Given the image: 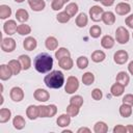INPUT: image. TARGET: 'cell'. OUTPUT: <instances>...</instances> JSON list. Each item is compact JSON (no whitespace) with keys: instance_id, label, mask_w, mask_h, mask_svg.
Instances as JSON below:
<instances>
[{"instance_id":"1","label":"cell","mask_w":133,"mask_h":133,"mask_svg":"<svg viewBox=\"0 0 133 133\" xmlns=\"http://www.w3.org/2000/svg\"><path fill=\"white\" fill-rule=\"evenodd\" d=\"M33 65L38 73L41 74L48 73L53 68V58L48 53H39L38 55L35 56L33 60Z\"/></svg>"},{"instance_id":"2","label":"cell","mask_w":133,"mask_h":133,"mask_svg":"<svg viewBox=\"0 0 133 133\" xmlns=\"http://www.w3.org/2000/svg\"><path fill=\"white\" fill-rule=\"evenodd\" d=\"M44 82H45L46 86L49 88H53V89L60 88L64 84L63 73L61 71H58V70L51 71V72H49L48 75L45 76Z\"/></svg>"},{"instance_id":"3","label":"cell","mask_w":133,"mask_h":133,"mask_svg":"<svg viewBox=\"0 0 133 133\" xmlns=\"http://www.w3.org/2000/svg\"><path fill=\"white\" fill-rule=\"evenodd\" d=\"M129 38H130L129 31L124 26H119V27L116 28V30H115V39L118 44L125 45L129 42Z\"/></svg>"},{"instance_id":"4","label":"cell","mask_w":133,"mask_h":133,"mask_svg":"<svg viewBox=\"0 0 133 133\" xmlns=\"http://www.w3.org/2000/svg\"><path fill=\"white\" fill-rule=\"evenodd\" d=\"M79 88V80L77 77L75 76H70L66 79L65 85H64V90L66 94H74L75 91H77V89Z\"/></svg>"},{"instance_id":"5","label":"cell","mask_w":133,"mask_h":133,"mask_svg":"<svg viewBox=\"0 0 133 133\" xmlns=\"http://www.w3.org/2000/svg\"><path fill=\"white\" fill-rule=\"evenodd\" d=\"M17 47V43L12 37H4L1 42V50L6 52V53H10L12 52Z\"/></svg>"},{"instance_id":"6","label":"cell","mask_w":133,"mask_h":133,"mask_svg":"<svg viewBox=\"0 0 133 133\" xmlns=\"http://www.w3.org/2000/svg\"><path fill=\"white\" fill-rule=\"evenodd\" d=\"M104 12V9L99 5H94L89 8V18L94 22L102 21V15Z\"/></svg>"},{"instance_id":"7","label":"cell","mask_w":133,"mask_h":133,"mask_svg":"<svg viewBox=\"0 0 133 133\" xmlns=\"http://www.w3.org/2000/svg\"><path fill=\"white\" fill-rule=\"evenodd\" d=\"M129 59V54L125 50H118L113 55V60L116 64H125Z\"/></svg>"},{"instance_id":"8","label":"cell","mask_w":133,"mask_h":133,"mask_svg":"<svg viewBox=\"0 0 133 133\" xmlns=\"http://www.w3.org/2000/svg\"><path fill=\"white\" fill-rule=\"evenodd\" d=\"M9 97L14 102H21L24 99V91L21 87L19 86H15L10 89L9 91Z\"/></svg>"},{"instance_id":"9","label":"cell","mask_w":133,"mask_h":133,"mask_svg":"<svg viewBox=\"0 0 133 133\" xmlns=\"http://www.w3.org/2000/svg\"><path fill=\"white\" fill-rule=\"evenodd\" d=\"M131 11V5L129 3H127L126 1L124 2H119L116 4L115 6V12L118 16H126Z\"/></svg>"},{"instance_id":"10","label":"cell","mask_w":133,"mask_h":133,"mask_svg":"<svg viewBox=\"0 0 133 133\" xmlns=\"http://www.w3.org/2000/svg\"><path fill=\"white\" fill-rule=\"evenodd\" d=\"M17 23L15 20H8L3 24V30L7 35H12L17 32Z\"/></svg>"},{"instance_id":"11","label":"cell","mask_w":133,"mask_h":133,"mask_svg":"<svg viewBox=\"0 0 133 133\" xmlns=\"http://www.w3.org/2000/svg\"><path fill=\"white\" fill-rule=\"evenodd\" d=\"M33 97L36 101L38 102H47L50 99V94L43 88H37L35 89V91L33 92Z\"/></svg>"},{"instance_id":"12","label":"cell","mask_w":133,"mask_h":133,"mask_svg":"<svg viewBox=\"0 0 133 133\" xmlns=\"http://www.w3.org/2000/svg\"><path fill=\"white\" fill-rule=\"evenodd\" d=\"M37 46V42L34 37L32 36H27L24 41H23V47L25 50L27 51H33Z\"/></svg>"},{"instance_id":"13","label":"cell","mask_w":133,"mask_h":133,"mask_svg":"<svg viewBox=\"0 0 133 133\" xmlns=\"http://www.w3.org/2000/svg\"><path fill=\"white\" fill-rule=\"evenodd\" d=\"M28 4L33 11H42L46 6L44 0H28Z\"/></svg>"},{"instance_id":"14","label":"cell","mask_w":133,"mask_h":133,"mask_svg":"<svg viewBox=\"0 0 133 133\" xmlns=\"http://www.w3.org/2000/svg\"><path fill=\"white\" fill-rule=\"evenodd\" d=\"M11 76H12V72L9 69L8 64H1L0 65V79L2 81H5V80L10 79Z\"/></svg>"},{"instance_id":"15","label":"cell","mask_w":133,"mask_h":133,"mask_svg":"<svg viewBox=\"0 0 133 133\" xmlns=\"http://www.w3.org/2000/svg\"><path fill=\"white\" fill-rule=\"evenodd\" d=\"M58 64L59 66L62 69V70H65V71H69L73 68L74 65V61L73 59L71 58V56H66V57H63L61 59L58 60Z\"/></svg>"},{"instance_id":"16","label":"cell","mask_w":133,"mask_h":133,"mask_svg":"<svg viewBox=\"0 0 133 133\" xmlns=\"http://www.w3.org/2000/svg\"><path fill=\"white\" fill-rule=\"evenodd\" d=\"M26 115L30 121L36 119L38 116V106L35 105H29L26 109Z\"/></svg>"},{"instance_id":"17","label":"cell","mask_w":133,"mask_h":133,"mask_svg":"<svg viewBox=\"0 0 133 133\" xmlns=\"http://www.w3.org/2000/svg\"><path fill=\"white\" fill-rule=\"evenodd\" d=\"M102 22L105 24V25H113L114 22H115V15L112 12V11H104L103 15H102Z\"/></svg>"},{"instance_id":"18","label":"cell","mask_w":133,"mask_h":133,"mask_svg":"<svg viewBox=\"0 0 133 133\" xmlns=\"http://www.w3.org/2000/svg\"><path fill=\"white\" fill-rule=\"evenodd\" d=\"M114 43H115L114 38L111 35H109V34L104 35L102 37V39H101V46L104 49H111V48H113Z\"/></svg>"},{"instance_id":"19","label":"cell","mask_w":133,"mask_h":133,"mask_svg":"<svg viewBox=\"0 0 133 133\" xmlns=\"http://www.w3.org/2000/svg\"><path fill=\"white\" fill-rule=\"evenodd\" d=\"M125 87H126V86H124L123 84H121V83H118V82H115V83L111 86L110 92H111V95H112L113 97H121V96L124 94V91H125Z\"/></svg>"},{"instance_id":"20","label":"cell","mask_w":133,"mask_h":133,"mask_svg":"<svg viewBox=\"0 0 133 133\" xmlns=\"http://www.w3.org/2000/svg\"><path fill=\"white\" fill-rule=\"evenodd\" d=\"M56 124L58 125V127H61V128H65L68 126H70L71 124V116L66 113V114H61L57 117L56 119Z\"/></svg>"},{"instance_id":"21","label":"cell","mask_w":133,"mask_h":133,"mask_svg":"<svg viewBox=\"0 0 133 133\" xmlns=\"http://www.w3.org/2000/svg\"><path fill=\"white\" fill-rule=\"evenodd\" d=\"M45 46H46V48H47L48 50L54 51V50H56L57 47H58V41H57V38L54 37V36H48V37L46 38V41H45Z\"/></svg>"},{"instance_id":"22","label":"cell","mask_w":133,"mask_h":133,"mask_svg":"<svg viewBox=\"0 0 133 133\" xmlns=\"http://www.w3.org/2000/svg\"><path fill=\"white\" fill-rule=\"evenodd\" d=\"M8 66H9V69L11 70L12 75H19L20 72L22 71V65H21L20 61L17 60V59H11V60H9V61H8Z\"/></svg>"},{"instance_id":"23","label":"cell","mask_w":133,"mask_h":133,"mask_svg":"<svg viewBox=\"0 0 133 133\" xmlns=\"http://www.w3.org/2000/svg\"><path fill=\"white\" fill-rule=\"evenodd\" d=\"M75 23H76L77 27H79V28H83V27H85V26L87 25V23H88V18H87V16H86V14H84V12H80V14L76 17Z\"/></svg>"},{"instance_id":"24","label":"cell","mask_w":133,"mask_h":133,"mask_svg":"<svg viewBox=\"0 0 133 133\" xmlns=\"http://www.w3.org/2000/svg\"><path fill=\"white\" fill-rule=\"evenodd\" d=\"M18 60L20 61V63H21V65H22V70L27 71V70L30 69V66H31V59H30V57H29L28 55L22 54V55L19 56Z\"/></svg>"},{"instance_id":"25","label":"cell","mask_w":133,"mask_h":133,"mask_svg":"<svg viewBox=\"0 0 133 133\" xmlns=\"http://www.w3.org/2000/svg\"><path fill=\"white\" fill-rule=\"evenodd\" d=\"M115 81L118 82V83H121V84H123L124 86H127L129 84L130 77H129V75L126 72L122 71V72H118L117 73V75L115 77Z\"/></svg>"},{"instance_id":"26","label":"cell","mask_w":133,"mask_h":133,"mask_svg":"<svg viewBox=\"0 0 133 133\" xmlns=\"http://www.w3.org/2000/svg\"><path fill=\"white\" fill-rule=\"evenodd\" d=\"M16 19L17 21L21 22V23H24V22H27L28 19H29V14L26 9L24 8H19L17 11H16Z\"/></svg>"},{"instance_id":"27","label":"cell","mask_w":133,"mask_h":133,"mask_svg":"<svg viewBox=\"0 0 133 133\" xmlns=\"http://www.w3.org/2000/svg\"><path fill=\"white\" fill-rule=\"evenodd\" d=\"M12 125H14V128L17 129V130H22L25 125H26V122H25V118L22 116V115H16L12 119Z\"/></svg>"},{"instance_id":"28","label":"cell","mask_w":133,"mask_h":133,"mask_svg":"<svg viewBox=\"0 0 133 133\" xmlns=\"http://www.w3.org/2000/svg\"><path fill=\"white\" fill-rule=\"evenodd\" d=\"M106 58V54L102 51V50H96L91 53V60L96 63L102 62L104 61V59Z\"/></svg>"},{"instance_id":"29","label":"cell","mask_w":133,"mask_h":133,"mask_svg":"<svg viewBox=\"0 0 133 133\" xmlns=\"http://www.w3.org/2000/svg\"><path fill=\"white\" fill-rule=\"evenodd\" d=\"M119 114L123 117H129V116H131V114H132V106L123 103L119 106Z\"/></svg>"},{"instance_id":"30","label":"cell","mask_w":133,"mask_h":133,"mask_svg":"<svg viewBox=\"0 0 133 133\" xmlns=\"http://www.w3.org/2000/svg\"><path fill=\"white\" fill-rule=\"evenodd\" d=\"M11 117V111L8 108H1L0 109V123L4 124L7 123Z\"/></svg>"},{"instance_id":"31","label":"cell","mask_w":133,"mask_h":133,"mask_svg":"<svg viewBox=\"0 0 133 133\" xmlns=\"http://www.w3.org/2000/svg\"><path fill=\"white\" fill-rule=\"evenodd\" d=\"M11 16V8L6 4L0 5V19L5 20Z\"/></svg>"},{"instance_id":"32","label":"cell","mask_w":133,"mask_h":133,"mask_svg":"<svg viewBox=\"0 0 133 133\" xmlns=\"http://www.w3.org/2000/svg\"><path fill=\"white\" fill-rule=\"evenodd\" d=\"M95 133H106L108 132V126L104 122H97L94 126Z\"/></svg>"},{"instance_id":"33","label":"cell","mask_w":133,"mask_h":133,"mask_svg":"<svg viewBox=\"0 0 133 133\" xmlns=\"http://www.w3.org/2000/svg\"><path fill=\"white\" fill-rule=\"evenodd\" d=\"M78 4L77 3H75V2H71V3H69L68 5H66V7H65V11L68 12V15L72 18V17H74L77 12H78Z\"/></svg>"},{"instance_id":"34","label":"cell","mask_w":133,"mask_h":133,"mask_svg":"<svg viewBox=\"0 0 133 133\" xmlns=\"http://www.w3.org/2000/svg\"><path fill=\"white\" fill-rule=\"evenodd\" d=\"M66 56H71V53H70V51L66 48L61 47V48L56 49V51H55V58L57 60H59V59H61L63 57H66Z\"/></svg>"},{"instance_id":"35","label":"cell","mask_w":133,"mask_h":133,"mask_svg":"<svg viewBox=\"0 0 133 133\" xmlns=\"http://www.w3.org/2000/svg\"><path fill=\"white\" fill-rule=\"evenodd\" d=\"M94 81H95V75L91 72H86V73L83 74V76H82V83L84 85L88 86V85L92 84Z\"/></svg>"},{"instance_id":"36","label":"cell","mask_w":133,"mask_h":133,"mask_svg":"<svg viewBox=\"0 0 133 133\" xmlns=\"http://www.w3.org/2000/svg\"><path fill=\"white\" fill-rule=\"evenodd\" d=\"M17 32L20 35H28L29 33H31V27L26 24H20L17 28Z\"/></svg>"},{"instance_id":"37","label":"cell","mask_w":133,"mask_h":133,"mask_svg":"<svg viewBox=\"0 0 133 133\" xmlns=\"http://www.w3.org/2000/svg\"><path fill=\"white\" fill-rule=\"evenodd\" d=\"M102 33V29L99 25H92L90 28H89V35L92 37V38H98L100 37Z\"/></svg>"},{"instance_id":"38","label":"cell","mask_w":133,"mask_h":133,"mask_svg":"<svg viewBox=\"0 0 133 133\" xmlns=\"http://www.w3.org/2000/svg\"><path fill=\"white\" fill-rule=\"evenodd\" d=\"M76 64L80 70H84L88 66V58L86 56H79L77 58Z\"/></svg>"},{"instance_id":"39","label":"cell","mask_w":133,"mask_h":133,"mask_svg":"<svg viewBox=\"0 0 133 133\" xmlns=\"http://www.w3.org/2000/svg\"><path fill=\"white\" fill-rule=\"evenodd\" d=\"M79 110H80V107L76 106V105H73V104H70L68 107H66V113L71 116V117H75L79 114Z\"/></svg>"},{"instance_id":"40","label":"cell","mask_w":133,"mask_h":133,"mask_svg":"<svg viewBox=\"0 0 133 133\" xmlns=\"http://www.w3.org/2000/svg\"><path fill=\"white\" fill-rule=\"evenodd\" d=\"M70 19H71V17L68 15V12L64 10V11H60V12H58L57 15H56V20L59 22V23H62V24H64V23H68L69 21H70Z\"/></svg>"},{"instance_id":"41","label":"cell","mask_w":133,"mask_h":133,"mask_svg":"<svg viewBox=\"0 0 133 133\" xmlns=\"http://www.w3.org/2000/svg\"><path fill=\"white\" fill-rule=\"evenodd\" d=\"M70 104H73V105H76L78 107H81L83 105V98L81 96H79V95H75L70 99Z\"/></svg>"},{"instance_id":"42","label":"cell","mask_w":133,"mask_h":133,"mask_svg":"<svg viewBox=\"0 0 133 133\" xmlns=\"http://www.w3.org/2000/svg\"><path fill=\"white\" fill-rule=\"evenodd\" d=\"M64 1L63 0H52V3H51V7L53 10H60L63 5H64Z\"/></svg>"},{"instance_id":"43","label":"cell","mask_w":133,"mask_h":133,"mask_svg":"<svg viewBox=\"0 0 133 133\" xmlns=\"http://www.w3.org/2000/svg\"><path fill=\"white\" fill-rule=\"evenodd\" d=\"M91 98L95 101H100L103 98V92L100 88H94L91 90Z\"/></svg>"},{"instance_id":"44","label":"cell","mask_w":133,"mask_h":133,"mask_svg":"<svg viewBox=\"0 0 133 133\" xmlns=\"http://www.w3.org/2000/svg\"><path fill=\"white\" fill-rule=\"evenodd\" d=\"M38 116L39 117H48V105H39L38 106Z\"/></svg>"},{"instance_id":"45","label":"cell","mask_w":133,"mask_h":133,"mask_svg":"<svg viewBox=\"0 0 133 133\" xmlns=\"http://www.w3.org/2000/svg\"><path fill=\"white\" fill-rule=\"evenodd\" d=\"M57 113V107L54 104L48 105V117H52Z\"/></svg>"},{"instance_id":"46","label":"cell","mask_w":133,"mask_h":133,"mask_svg":"<svg viewBox=\"0 0 133 133\" xmlns=\"http://www.w3.org/2000/svg\"><path fill=\"white\" fill-rule=\"evenodd\" d=\"M123 103L133 106V95H132V94H127V95H125L124 98H123Z\"/></svg>"},{"instance_id":"47","label":"cell","mask_w":133,"mask_h":133,"mask_svg":"<svg viewBox=\"0 0 133 133\" xmlns=\"http://www.w3.org/2000/svg\"><path fill=\"white\" fill-rule=\"evenodd\" d=\"M125 132H127V130L126 127L123 125H116L113 128V133H125Z\"/></svg>"},{"instance_id":"48","label":"cell","mask_w":133,"mask_h":133,"mask_svg":"<svg viewBox=\"0 0 133 133\" xmlns=\"http://www.w3.org/2000/svg\"><path fill=\"white\" fill-rule=\"evenodd\" d=\"M125 23H126V25H127L129 28L133 29V14H132V15H130V16H128V17L126 18Z\"/></svg>"},{"instance_id":"49","label":"cell","mask_w":133,"mask_h":133,"mask_svg":"<svg viewBox=\"0 0 133 133\" xmlns=\"http://www.w3.org/2000/svg\"><path fill=\"white\" fill-rule=\"evenodd\" d=\"M101 3H102V5H104V6H106V7H109V6L113 5L114 0H102Z\"/></svg>"},{"instance_id":"50","label":"cell","mask_w":133,"mask_h":133,"mask_svg":"<svg viewBox=\"0 0 133 133\" xmlns=\"http://www.w3.org/2000/svg\"><path fill=\"white\" fill-rule=\"evenodd\" d=\"M82 132H86V133H89L90 132V129L89 128H86V127H81L77 130V133H82Z\"/></svg>"},{"instance_id":"51","label":"cell","mask_w":133,"mask_h":133,"mask_svg":"<svg viewBox=\"0 0 133 133\" xmlns=\"http://www.w3.org/2000/svg\"><path fill=\"white\" fill-rule=\"evenodd\" d=\"M128 71H129V73L133 76V60L130 61V63L128 64Z\"/></svg>"},{"instance_id":"52","label":"cell","mask_w":133,"mask_h":133,"mask_svg":"<svg viewBox=\"0 0 133 133\" xmlns=\"http://www.w3.org/2000/svg\"><path fill=\"white\" fill-rule=\"evenodd\" d=\"M126 130L128 133H133V126L132 125H127L126 126Z\"/></svg>"},{"instance_id":"53","label":"cell","mask_w":133,"mask_h":133,"mask_svg":"<svg viewBox=\"0 0 133 133\" xmlns=\"http://www.w3.org/2000/svg\"><path fill=\"white\" fill-rule=\"evenodd\" d=\"M15 2H17V3H22V2H24L25 0H14Z\"/></svg>"},{"instance_id":"54","label":"cell","mask_w":133,"mask_h":133,"mask_svg":"<svg viewBox=\"0 0 133 133\" xmlns=\"http://www.w3.org/2000/svg\"><path fill=\"white\" fill-rule=\"evenodd\" d=\"M66 132H69V133H71L72 131H71V130H63V131H62V133H66Z\"/></svg>"},{"instance_id":"55","label":"cell","mask_w":133,"mask_h":133,"mask_svg":"<svg viewBox=\"0 0 133 133\" xmlns=\"http://www.w3.org/2000/svg\"><path fill=\"white\" fill-rule=\"evenodd\" d=\"M63 1H64V3H66V2H69L70 0H63Z\"/></svg>"},{"instance_id":"56","label":"cell","mask_w":133,"mask_h":133,"mask_svg":"<svg viewBox=\"0 0 133 133\" xmlns=\"http://www.w3.org/2000/svg\"><path fill=\"white\" fill-rule=\"evenodd\" d=\"M94 1H96V2H99V1H100V2H101L102 0H94Z\"/></svg>"},{"instance_id":"57","label":"cell","mask_w":133,"mask_h":133,"mask_svg":"<svg viewBox=\"0 0 133 133\" xmlns=\"http://www.w3.org/2000/svg\"><path fill=\"white\" fill-rule=\"evenodd\" d=\"M132 37H133V33H132Z\"/></svg>"},{"instance_id":"58","label":"cell","mask_w":133,"mask_h":133,"mask_svg":"<svg viewBox=\"0 0 133 133\" xmlns=\"http://www.w3.org/2000/svg\"><path fill=\"white\" fill-rule=\"evenodd\" d=\"M124 1H128V0H124Z\"/></svg>"}]
</instances>
